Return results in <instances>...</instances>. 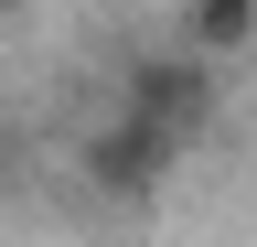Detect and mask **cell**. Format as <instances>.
<instances>
[{"instance_id":"3","label":"cell","mask_w":257,"mask_h":247,"mask_svg":"<svg viewBox=\"0 0 257 247\" xmlns=\"http://www.w3.org/2000/svg\"><path fill=\"white\" fill-rule=\"evenodd\" d=\"M182 43L214 54V65H236V54L257 43V0H182Z\"/></svg>"},{"instance_id":"2","label":"cell","mask_w":257,"mask_h":247,"mask_svg":"<svg viewBox=\"0 0 257 247\" xmlns=\"http://www.w3.org/2000/svg\"><path fill=\"white\" fill-rule=\"evenodd\" d=\"M128 108L161 118V129H182V140H204V118H214V54H140L128 65Z\"/></svg>"},{"instance_id":"4","label":"cell","mask_w":257,"mask_h":247,"mask_svg":"<svg viewBox=\"0 0 257 247\" xmlns=\"http://www.w3.org/2000/svg\"><path fill=\"white\" fill-rule=\"evenodd\" d=\"M0 11H22V0H0Z\"/></svg>"},{"instance_id":"1","label":"cell","mask_w":257,"mask_h":247,"mask_svg":"<svg viewBox=\"0 0 257 247\" xmlns=\"http://www.w3.org/2000/svg\"><path fill=\"white\" fill-rule=\"evenodd\" d=\"M182 129H161V118H140V108H118L107 129H86V150H75V172H86V194L96 204H150L161 183L182 172Z\"/></svg>"}]
</instances>
